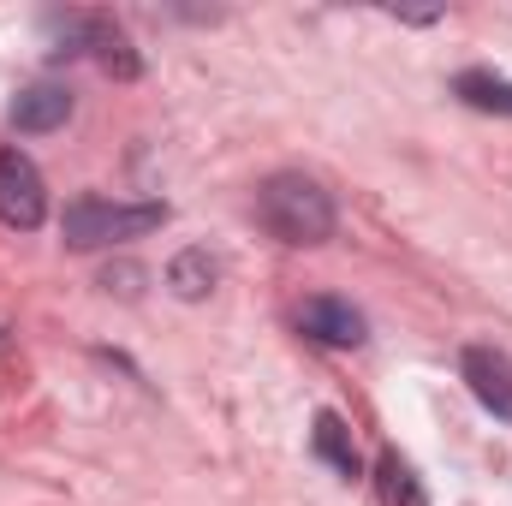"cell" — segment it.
Segmentation results:
<instances>
[{
    "label": "cell",
    "instance_id": "8fae6325",
    "mask_svg": "<svg viewBox=\"0 0 512 506\" xmlns=\"http://www.w3.org/2000/svg\"><path fill=\"white\" fill-rule=\"evenodd\" d=\"M215 274H221V268H215V256L209 251H179L173 256V268H167V286H173L179 298H203V292L215 286Z\"/></svg>",
    "mask_w": 512,
    "mask_h": 506
},
{
    "label": "cell",
    "instance_id": "3957f363",
    "mask_svg": "<svg viewBox=\"0 0 512 506\" xmlns=\"http://www.w3.org/2000/svg\"><path fill=\"white\" fill-rule=\"evenodd\" d=\"M48 215V191H42V173L30 155L18 149H0V227L12 233H36Z\"/></svg>",
    "mask_w": 512,
    "mask_h": 506
},
{
    "label": "cell",
    "instance_id": "277c9868",
    "mask_svg": "<svg viewBox=\"0 0 512 506\" xmlns=\"http://www.w3.org/2000/svg\"><path fill=\"white\" fill-rule=\"evenodd\" d=\"M459 370L471 381V393L483 399V411H495L501 423H512V358L495 346H465Z\"/></svg>",
    "mask_w": 512,
    "mask_h": 506
},
{
    "label": "cell",
    "instance_id": "6da1fadb",
    "mask_svg": "<svg viewBox=\"0 0 512 506\" xmlns=\"http://www.w3.org/2000/svg\"><path fill=\"white\" fill-rule=\"evenodd\" d=\"M256 221L280 245H322L334 233V197L304 173H274L256 191Z\"/></svg>",
    "mask_w": 512,
    "mask_h": 506
},
{
    "label": "cell",
    "instance_id": "5b68a950",
    "mask_svg": "<svg viewBox=\"0 0 512 506\" xmlns=\"http://www.w3.org/2000/svg\"><path fill=\"white\" fill-rule=\"evenodd\" d=\"M298 322H304V334H316L322 346H364V316L346 304V298H310L304 310H298Z\"/></svg>",
    "mask_w": 512,
    "mask_h": 506
},
{
    "label": "cell",
    "instance_id": "30bf717a",
    "mask_svg": "<svg viewBox=\"0 0 512 506\" xmlns=\"http://www.w3.org/2000/svg\"><path fill=\"white\" fill-rule=\"evenodd\" d=\"M376 489H382V506H429L423 483H417V471H411L399 453H382V465H376Z\"/></svg>",
    "mask_w": 512,
    "mask_h": 506
},
{
    "label": "cell",
    "instance_id": "ba28073f",
    "mask_svg": "<svg viewBox=\"0 0 512 506\" xmlns=\"http://www.w3.org/2000/svg\"><path fill=\"white\" fill-rule=\"evenodd\" d=\"M453 96L477 114H512V84L495 78V72H459L453 78Z\"/></svg>",
    "mask_w": 512,
    "mask_h": 506
},
{
    "label": "cell",
    "instance_id": "52a82bcc",
    "mask_svg": "<svg viewBox=\"0 0 512 506\" xmlns=\"http://www.w3.org/2000/svg\"><path fill=\"white\" fill-rule=\"evenodd\" d=\"M66 114H72V96L60 84H30L12 102V126L18 131H54V126H66Z\"/></svg>",
    "mask_w": 512,
    "mask_h": 506
},
{
    "label": "cell",
    "instance_id": "7a4b0ae2",
    "mask_svg": "<svg viewBox=\"0 0 512 506\" xmlns=\"http://www.w3.org/2000/svg\"><path fill=\"white\" fill-rule=\"evenodd\" d=\"M167 221V203H108V197H78L60 215V233L72 251H102V245H126L143 239Z\"/></svg>",
    "mask_w": 512,
    "mask_h": 506
},
{
    "label": "cell",
    "instance_id": "9c48e42d",
    "mask_svg": "<svg viewBox=\"0 0 512 506\" xmlns=\"http://www.w3.org/2000/svg\"><path fill=\"white\" fill-rule=\"evenodd\" d=\"M90 54H96L114 78H137V72H143L137 54H131V42H126V30L108 24V18H90Z\"/></svg>",
    "mask_w": 512,
    "mask_h": 506
},
{
    "label": "cell",
    "instance_id": "8992f818",
    "mask_svg": "<svg viewBox=\"0 0 512 506\" xmlns=\"http://www.w3.org/2000/svg\"><path fill=\"white\" fill-rule=\"evenodd\" d=\"M310 447H316V459L334 471V477H364V459H358V441H352V429H346V417H334V411H322L316 417V429H310Z\"/></svg>",
    "mask_w": 512,
    "mask_h": 506
}]
</instances>
